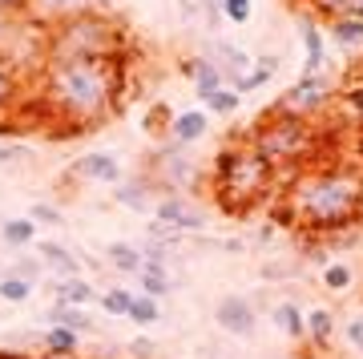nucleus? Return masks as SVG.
<instances>
[{
	"instance_id": "18",
	"label": "nucleus",
	"mask_w": 363,
	"mask_h": 359,
	"mask_svg": "<svg viewBox=\"0 0 363 359\" xmlns=\"http://www.w3.org/2000/svg\"><path fill=\"white\" fill-rule=\"evenodd\" d=\"M37 250H40V263H45V270H49L52 279H73V275H81V263H77V255H69V246L49 238Z\"/></svg>"
},
{
	"instance_id": "34",
	"label": "nucleus",
	"mask_w": 363,
	"mask_h": 359,
	"mask_svg": "<svg viewBox=\"0 0 363 359\" xmlns=\"http://www.w3.org/2000/svg\"><path fill=\"white\" fill-rule=\"evenodd\" d=\"M250 13H255V0H222V16L230 25H247Z\"/></svg>"
},
{
	"instance_id": "28",
	"label": "nucleus",
	"mask_w": 363,
	"mask_h": 359,
	"mask_svg": "<svg viewBox=\"0 0 363 359\" xmlns=\"http://www.w3.org/2000/svg\"><path fill=\"white\" fill-rule=\"evenodd\" d=\"M133 299H138V295H133L130 287H109V291H105V295L97 299V303H101L105 315H113V319H130Z\"/></svg>"
},
{
	"instance_id": "43",
	"label": "nucleus",
	"mask_w": 363,
	"mask_h": 359,
	"mask_svg": "<svg viewBox=\"0 0 363 359\" xmlns=\"http://www.w3.org/2000/svg\"><path fill=\"white\" fill-rule=\"evenodd\" d=\"M351 109H355V117H359V126H363V81L351 89Z\"/></svg>"
},
{
	"instance_id": "4",
	"label": "nucleus",
	"mask_w": 363,
	"mask_h": 359,
	"mask_svg": "<svg viewBox=\"0 0 363 359\" xmlns=\"http://www.w3.org/2000/svg\"><path fill=\"white\" fill-rule=\"evenodd\" d=\"M250 145L271 162L274 174L283 170V174L295 178L298 170L311 166L315 150H319V133H315V126L307 117H291L283 109H267L259 117V126L250 129Z\"/></svg>"
},
{
	"instance_id": "8",
	"label": "nucleus",
	"mask_w": 363,
	"mask_h": 359,
	"mask_svg": "<svg viewBox=\"0 0 363 359\" xmlns=\"http://www.w3.org/2000/svg\"><path fill=\"white\" fill-rule=\"evenodd\" d=\"M154 222L162 226H174L178 234H202L206 231V214L190 206V198H182V194H162L154 202Z\"/></svg>"
},
{
	"instance_id": "24",
	"label": "nucleus",
	"mask_w": 363,
	"mask_h": 359,
	"mask_svg": "<svg viewBox=\"0 0 363 359\" xmlns=\"http://www.w3.org/2000/svg\"><path fill=\"white\" fill-rule=\"evenodd\" d=\"M138 282H142V295L145 299H166L174 291V282H169V270L166 267H154V263H145L138 270Z\"/></svg>"
},
{
	"instance_id": "1",
	"label": "nucleus",
	"mask_w": 363,
	"mask_h": 359,
	"mask_svg": "<svg viewBox=\"0 0 363 359\" xmlns=\"http://www.w3.org/2000/svg\"><path fill=\"white\" fill-rule=\"evenodd\" d=\"M286 222L311 234H343L363 219V170L327 162L298 170L283 198Z\"/></svg>"
},
{
	"instance_id": "48",
	"label": "nucleus",
	"mask_w": 363,
	"mask_h": 359,
	"mask_svg": "<svg viewBox=\"0 0 363 359\" xmlns=\"http://www.w3.org/2000/svg\"><path fill=\"white\" fill-rule=\"evenodd\" d=\"M291 4H303V0H291Z\"/></svg>"
},
{
	"instance_id": "16",
	"label": "nucleus",
	"mask_w": 363,
	"mask_h": 359,
	"mask_svg": "<svg viewBox=\"0 0 363 359\" xmlns=\"http://www.w3.org/2000/svg\"><path fill=\"white\" fill-rule=\"evenodd\" d=\"M73 174H81L89 182H101V186H117L121 182V166H117L113 154H81L73 162Z\"/></svg>"
},
{
	"instance_id": "7",
	"label": "nucleus",
	"mask_w": 363,
	"mask_h": 359,
	"mask_svg": "<svg viewBox=\"0 0 363 359\" xmlns=\"http://www.w3.org/2000/svg\"><path fill=\"white\" fill-rule=\"evenodd\" d=\"M154 182L162 186V194H182V186H198V166L194 154L186 145L166 141L154 158Z\"/></svg>"
},
{
	"instance_id": "42",
	"label": "nucleus",
	"mask_w": 363,
	"mask_h": 359,
	"mask_svg": "<svg viewBox=\"0 0 363 359\" xmlns=\"http://www.w3.org/2000/svg\"><path fill=\"white\" fill-rule=\"evenodd\" d=\"M347 339H351V343H355V351H363V319L347 323Z\"/></svg>"
},
{
	"instance_id": "26",
	"label": "nucleus",
	"mask_w": 363,
	"mask_h": 359,
	"mask_svg": "<svg viewBox=\"0 0 363 359\" xmlns=\"http://www.w3.org/2000/svg\"><path fill=\"white\" fill-rule=\"evenodd\" d=\"M307 335H311L315 347H327L331 335H335V315H331L327 307H311L307 311Z\"/></svg>"
},
{
	"instance_id": "27",
	"label": "nucleus",
	"mask_w": 363,
	"mask_h": 359,
	"mask_svg": "<svg viewBox=\"0 0 363 359\" xmlns=\"http://www.w3.org/2000/svg\"><path fill=\"white\" fill-rule=\"evenodd\" d=\"M271 77H274V61H271V57H262V61H255V69H250L247 77L234 81L230 89L238 93V97H247V93L262 89V85H271Z\"/></svg>"
},
{
	"instance_id": "10",
	"label": "nucleus",
	"mask_w": 363,
	"mask_h": 359,
	"mask_svg": "<svg viewBox=\"0 0 363 359\" xmlns=\"http://www.w3.org/2000/svg\"><path fill=\"white\" fill-rule=\"evenodd\" d=\"M206 57L214 61V69L222 73V81H226V89H230L234 81H242L255 69V57H250L247 49H238V45H230V40H214L206 49Z\"/></svg>"
},
{
	"instance_id": "12",
	"label": "nucleus",
	"mask_w": 363,
	"mask_h": 359,
	"mask_svg": "<svg viewBox=\"0 0 363 359\" xmlns=\"http://www.w3.org/2000/svg\"><path fill=\"white\" fill-rule=\"evenodd\" d=\"M113 198H117V206H125V210L154 214V202L162 198V186H157L154 178H121L113 186Z\"/></svg>"
},
{
	"instance_id": "2",
	"label": "nucleus",
	"mask_w": 363,
	"mask_h": 359,
	"mask_svg": "<svg viewBox=\"0 0 363 359\" xmlns=\"http://www.w3.org/2000/svg\"><path fill=\"white\" fill-rule=\"evenodd\" d=\"M121 93V65L117 61H89V57H69L49 61L40 77V97L49 114L73 121L77 129L101 126L117 109Z\"/></svg>"
},
{
	"instance_id": "37",
	"label": "nucleus",
	"mask_w": 363,
	"mask_h": 359,
	"mask_svg": "<svg viewBox=\"0 0 363 359\" xmlns=\"http://www.w3.org/2000/svg\"><path fill=\"white\" fill-rule=\"evenodd\" d=\"M28 158V145L25 141H0V166H16Z\"/></svg>"
},
{
	"instance_id": "40",
	"label": "nucleus",
	"mask_w": 363,
	"mask_h": 359,
	"mask_svg": "<svg viewBox=\"0 0 363 359\" xmlns=\"http://www.w3.org/2000/svg\"><path fill=\"white\" fill-rule=\"evenodd\" d=\"M198 4H202V16L210 21V28H222V21H226L222 16V0H198Z\"/></svg>"
},
{
	"instance_id": "30",
	"label": "nucleus",
	"mask_w": 363,
	"mask_h": 359,
	"mask_svg": "<svg viewBox=\"0 0 363 359\" xmlns=\"http://www.w3.org/2000/svg\"><path fill=\"white\" fill-rule=\"evenodd\" d=\"M45 355H77V331H69V327H49V331H45Z\"/></svg>"
},
{
	"instance_id": "9",
	"label": "nucleus",
	"mask_w": 363,
	"mask_h": 359,
	"mask_svg": "<svg viewBox=\"0 0 363 359\" xmlns=\"http://www.w3.org/2000/svg\"><path fill=\"white\" fill-rule=\"evenodd\" d=\"M214 323H218L226 335H238V339L255 335V327H259L255 299H247V295H226V299H218V307H214Z\"/></svg>"
},
{
	"instance_id": "32",
	"label": "nucleus",
	"mask_w": 363,
	"mask_h": 359,
	"mask_svg": "<svg viewBox=\"0 0 363 359\" xmlns=\"http://www.w3.org/2000/svg\"><path fill=\"white\" fill-rule=\"evenodd\" d=\"M162 319V307H157V299H145L138 295L130 307V323H138V327H154V323Z\"/></svg>"
},
{
	"instance_id": "22",
	"label": "nucleus",
	"mask_w": 363,
	"mask_h": 359,
	"mask_svg": "<svg viewBox=\"0 0 363 359\" xmlns=\"http://www.w3.org/2000/svg\"><path fill=\"white\" fill-rule=\"evenodd\" d=\"M105 263L113 270H121V275H138L145 267L142 246H133V243H109L105 246Z\"/></svg>"
},
{
	"instance_id": "33",
	"label": "nucleus",
	"mask_w": 363,
	"mask_h": 359,
	"mask_svg": "<svg viewBox=\"0 0 363 359\" xmlns=\"http://www.w3.org/2000/svg\"><path fill=\"white\" fill-rule=\"evenodd\" d=\"M323 287L327 291H335V295L339 291H347L351 287V267L347 263H327L323 267Z\"/></svg>"
},
{
	"instance_id": "29",
	"label": "nucleus",
	"mask_w": 363,
	"mask_h": 359,
	"mask_svg": "<svg viewBox=\"0 0 363 359\" xmlns=\"http://www.w3.org/2000/svg\"><path fill=\"white\" fill-rule=\"evenodd\" d=\"M33 291H37V282L21 279L13 270L0 275V299H4V303H25V299H33Z\"/></svg>"
},
{
	"instance_id": "45",
	"label": "nucleus",
	"mask_w": 363,
	"mask_h": 359,
	"mask_svg": "<svg viewBox=\"0 0 363 359\" xmlns=\"http://www.w3.org/2000/svg\"><path fill=\"white\" fill-rule=\"evenodd\" d=\"M28 0H0V13H16V9H25Z\"/></svg>"
},
{
	"instance_id": "39",
	"label": "nucleus",
	"mask_w": 363,
	"mask_h": 359,
	"mask_svg": "<svg viewBox=\"0 0 363 359\" xmlns=\"http://www.w3.org/2000/svg\"><path fill=\"white\" fill-rule=\"evenodd\" d=\"M13 89H16V81H13V73H9V65L0 61V117H4L9 101H13Z\"/></svg>"
},
{
	"instance_id": "44",
	"label": "nucleus",
	"mask_w": 363,
	"mask_h": 359,
	"mask_svg": "<svg viewBox=\"0 0 363 359\" xmlns=\"http://www.w3.org/2000/svg\"><path fill=\"white\" fill-rule=\"evenodd\" d=\"M178 9H182V16H190V21L202 16V4H198V0H178Z\"/></svg>"
},
{
	"instance_id": "35",
	"label": "nucleus",
	"mask_w": 363,
	"mask_h": 359,
	"mask_svg": "<svg viewBox=\"0 0 363 359\" xmlns=\"http://www.w3.org/2000/svg\"><path fill=\"white\" fill-rule=\"evenodd\" d=\"M13 275H21V279H28V282H40V275H45V263H40V255H37V258H16V263H13Z\"/></svg>"
},
{
	"instance_id": "23",
	"label": "nucleus",
	"mask_w": 363,
	"mask_h": 359,
	"mask_svg": "<svg viewBox=\"0 0 363 359\" xmlns=\"http://www.w3.org/2000/svg\"><path fill=\"white\" fill-rule=\"evenodd\" d=\"M0 238H4L9 250H25V246H33V238H37V222L33 219H4L0 222Z\"/></svg>"
},
{
	"instance_id": "38",
	"label": "nucleus",
	"mask_w": 363,
	"mask_h": 359,
	"mask_svg": "<svg viewBox=\"0 0 363 359\" xmlns=\"http://www.w3.org/2000/svg\"><path fill=\"white\" fill-rule=\"evenodd\" d=\"M142 258H145V263H154V267H166V263H169V246L166 243H154V238H145Z\"/></svg>"
},
{
	"instance_id": "5",
	"label": "nucleus",
	"mask_w": 363,
	"mask_h": 359,
	"mask_svg": "<svg viewBox=\"0 0 363 359\" xmlns=\"http://www.w3.org/2000/svg\"><path fill=\"white\" fill-rule=\"evenodd\" d=\"M117 49H121V28L101 13L69 16L49 33V61H69V57L117 61Z\"/></svg>"
},
{
	"instance_id": "47",
	"label": "nucleus",
	"mask_w": 363,
	"mask_h": 359,
	"mask_svg": "<svg viewBox=\"0 0 363 359\" xmlns=\"http://www.w3.org/2000/svg\"><path fill=\"white\" fill-rule=\"evenodd\" d=\"M359 162H363V141H359Z\"/></svg>"
},
{
	"instance_id": "36",
	"label": "nucleus",
	"mask_w": 363,
	"mask_h": 359,
	"mask_svg": "<svg viewBox=\"0 0 363 359\" xmlns=\"http://www.w3.org/2000/svg\"><path fill=\"white\" fill-rule=\"evenodd\" d=\"M28 219L37 222V226H61V210L49 202H37L33 210H28Z\"/></svg>"
},
{
	"instance_id": "6",
	"label": "nucleus",
	"mask_w": 363,
	"mask_h": 359,
	"mask_svg": "<svg viewBox=\"0 0 363 359\" xmlns=\"http://www.w3.org/2000/svg\"><path fill=\"white\" fill-rule=\"evenodd\" d=\"M335 101V85L323 77V73H303V77L291 85V89L279 97V105L274 109H283V114H291V117H319L327 109V105Z\"/></svg>"
},
{
	"instance_id": "41",
	"label": "nucleus",
	"mask_w": 363,
	"mask_h": 359,
	"mask_svg": "<svg viewBox=\"0 0 363 359\" xmlns=\"http://www.w3.org/2000/svg\"><path fill=\"white\" fill-rule=\"evenodd\" d=\"M154 351H157V343H154V339H145V335L130 343V355L133 359H154Z\"/></svg>"
},
{
	"instance_id": "15",
	"label": "nucleus",
	"mask_w": 363,
	"mask_h": 359,
	"mask_svg": "<svg viewBox=\"0 0 363 359\" xmlns=\"http://www.w3.org/2000/svg\"><path fill=\"white\" fill-rule=\"evenodd\" d=\"M182 77H190V85H194V93L206 101L210 93L226 89V81H222V73L214 69V61H210L206 53L202 57H190V61H182Z\"/></svg>"
},
{
	"instance_id": "17",
	"label": "nucleus",
	"mask_w": 363,
	"mask_h": 359,
	"mask_svg": "<svg viewBox=\"0 0 363 359\" xmlns=\"http://www.w3.org/2000/svg\"><path fill=\"white\" fill-rule=\"evenodd\" d=\"M52 303H69V307H89V303H97V287H93L89 279H81V275H73V279H52Z\"/></svg>"
},
{
	"instance_id": "21",
	"label": "nucleus",
	"mask_w": 363,
	"mask_h": 359,
	"mask_svg": "<svg viewBox=\"0 0 363 359\" xmlns=\"http://www.w3.org/2000/svg\"><path fill=\"white\" fill-rule=\"evenodd\" d=\"M45 323L49 327H69V331H93V319L85 315V307H69V303H52L45 311Z\"/></svg>"
},
{
	"instance_id": "11",
	"label": "nucleus",
	"mask_w": 363,
	"mask_h": 359,
	"mask_svg": "<svg viewBox=\"0 0 363 359\" xmlns=\"http://www.w3.org/2000/svg\"><path fill=\"white\" fill-rule=\"evenodd\" d=\"M97 0H28L25 13L33 25H61L69 16H81V13H93Z\"/></svg>"
},
{
	"instance_id": "25",
	"label": "nucleus",
	"mask_w": 363,
	"mask_h": 359,
	"mask_svg": "<svg viewBox=\"0 0 363 359\" xmlns=\"http://www.w3.org/2000/svg\"><path fill=\"white\" fill-rule=\"evenodd\" d=\"M307 13L319 21H335V16H363V0H307Z\"/></svg>"
},
{
	"instance_id": "14",
	"label": "nucleus",
	"mask_w": 363,
	"mask_h": 359,
	"mask_svg": "<svg viewBox=\"0 0 363 359\" xmlns=\"http://www.w3.org/2000/svg\"><path fill=\"white\" fill-rule=\"evenodd\" d=\"M206 129H210V114L206 109H182V114L169 117V129H166V138L174 141V145H194V141L206 138Z\"/></svg>"
},
{
	"instance_id": "31",
	"label": "nucleus",
	"mask_w": 363,
	"mask_h": 359,
	"mask_svg": "<svg viewBox=\"0 0 363 359\" xmlns=\"http://www.w3.org/2000/svg\"><path fill=\"white\" fill-rule=\"evenodd\" d=\"M202 105H206V114H214V117H234L238 105H242V97H238L234 89H218V93H210Z\"/></svg>"
},
{
	"instance_id": "46",
	"label": "nucleus",
	"mask_w": 363,
	"mask_h": 359,
	"mask_svg": "<svg viewBox=\"0 0 363 359\" xmlns=\"http://www.w3.org/2000/svg\"><path fill=\"white\" fill-rule=\"evenodd\" d=\"M40 359H81V355H40Z\"/></svg>"
},
{
	"instance_id": "13",
	"label": "nucleus",
	"mask_w": 363,
	"mask_h": 359,
	"mask_svg": "<svg viewBox=\"0 0 363 359\" xmlns=\"http://www.w3.org/2000/svg\"><path fill=\"white\" fill-rule=\"evenodd\" d=\"M298 40H303V53H307L303 73H323V65H327V28L319 25L311 13H298Z\"/></svg>"
},
{
	"instance_id": "19",
	"label": "nucleus",
	"mask_w": 363,
	"mask_h": 359,
	"mask_svg": "<svg viewBox=\"0 0 363 359\" xmlns=\"http://www.w3.org/2000/svg\"><path fill=\"white\" fill-rule=\"evenodd\" d=\"M271 319H274V327H279L286 339H303V335H307V311L298 307V303H291V299L274 303Z\"/></svg>"
},
{
	"instance_id": "20",
	"label": "nucleus",
	"mask_w": 363,
	"mask_h": 359,
	"mask_svg": "<svg viewBox=\"0 0 363 359\" xmlns=\"http://www.w3.org/2000/svg\"><path fill=\"white\" fill-rule=\"evenodd\" d=\"M327 40L339 49H363V16H335L327 21Z\"/></svg>"
},
{
	"instance_id": "3",
	"label": "nucleus",
	"mask_w": 363,
	"mask_h": 359,
	"mask_svg": "<svg viewBox=\"0 0 363 359\" xmlns=\"http://www.w3.org/2000/svg\"><path fill=\"white\" fill-rule=\"evenodd\" d=\"M274 178L279 174L250 145V138L222 145L214 158V194H218V206L226 214H250L259 202H267L274 190Z\"/></svg>"
}]
</instances>
